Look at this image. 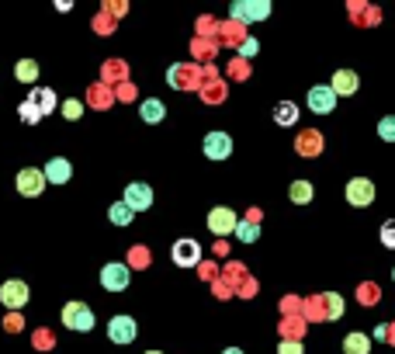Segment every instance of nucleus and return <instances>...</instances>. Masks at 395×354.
Segmentation results:
<instances>
[{
    "label": "nucleus",
    "instance_id": "f8f14e48",
    "mask_svg": "<svg viewBox=\"0 0 395 354\" xmlns=\"http://www.w3.org/2000/svg\"><path fill=\"white\" fill-rule=\"evenodd\" d=\"M347 201L357 205V208L371 205V201H375V184H371L367 177H354V181L347 184Z\"/></svg>",
    "mask_w": 395,
    "mask_h": 354
},
{
    "label": "nucleus",
    "instance_id": "a878e982",
    "mask_svg": "<svg viewBox=\"0 0 395 354\" xmlns=\"http://www.w3.org/2000/svg\"><path fill=\"white\" fill-rule=\"evenodd\" d=\"M277 354H305V348H302V341H281Z\"/></svg>",
    "mask_w": 395,
    "mask_h": 354
},
{
    "label": "nucleus",
    "instance_id": "dca6fc26",
    "mask_svg": "<svg viewBox=\"0 0 395 354\" xmlns=\"http://www.w3.org/2000/svg\"><path fill=\"white\" fill-rule=\"evenodd\" d=\"M367 351H371L367 334L354 330V334H347V337H344V354H367Z\"/></svg>",
    "mask_w": 395,
    "mask_h": 354
},
{
    "label": "nucleus",
    "instance_id": "4be33fe9",
    "mask_svg": "<svg viewBox=\"0 0 395 354\" xmlns=\"http://www.w3.org/2000/svg\"><path fill=\"white\" fill-rule=\"evenodd\" d=\"M18 112H21V118H25L28 125H35V122L42 118V108L32 101V98H28V101H21V108H18Z\"/></svg>",
    "mask_w": 395,
    "mask_h": 354
},
{
    "label": "nucleus",
    "instance_id": "9d476101",
    "mask_svg": "<svg viewBox=\"0 0 395 354\" xmlns=\"http://www.w3.org/2000/svg\"><path fill=\"white\" fill-rule=\"evenodd\" d=\"M201 150H205L208 160H226L233 153V139H229V132H208L205 143H201Z\"/></svg>",
    "mask_w": 395,
    "mask_h": 354
},
{
    "label": "nucleus",
    "instance_id": "4468645a",
    "mask_svg": "<svg viewBox=\"0 0 395 354\" xmlns=\"http://www.w3.org/2000/svg\"><path fill=\"white\" fill-rule=\"evenodd\" d=\"M329 87L336 90V98H347V94H354L357 87H360V80H357L354 70H336L333 80H329Z\"/></svg>",
    "mask_w": 395,
    "mask_h": 354
},
{
    "label": "nucleus",
    "instance_id": "9b49d317",
    "mask_svg": "<svg viewBox=\"0 0 395 354\" xmlns=\"http://www.w3.org/2000/svg\"><path fill=\"white\" fill-rule=\"evenodd\" d=\"M198 261H201L198 240H177V243H174V264H177V268H195Z\"/></svg>",
    "mask_w": 395,
    "mask_h": 354
},
{
    "label": "nucleus",
    "instance_id": "6e6552de",
    "mask_svg": "<svg viewBox=\"0 0 395 354\" xmlns=\"http://www.w3.org/2000/svg\"><path fill=\"white\" fill-rule=\"evenodd\" d=\"M28 285L25 281H18V278H11V281H4L0 285V302L7 306V309H21V306H28Z\"/></svg>",
    "mask_w": 395,
    "mask_h": 354
},
{
    "label": "nucleus",
    "instance_id": "f03ea898",
    "mask_svg": "<svg viewBox=\"0 0 395 354\" xmlns=\"http://www.w3.org/2000/svg\"><path fill=\"white\" fill-rule=\"evenodd\" d=\"M128 281H132L128 264L111 261V264H104V268H101V288H108V292H125V288H128Z\"/></svg>",
    "mask_w": 395,
    "mask_h": 354
},
{
    "label": "nucleus",
    "instance_id": "bb28decb",
    "mask_svg": "<svg viewBox=\"0 0 395 354\" xmlns=\"http://www.w3.org/2000/svg\"><path fill=\"white\" fill-rule=\"evenodd\" d=\"M63 115L70 118V122H77V118L83 115V105H80V101H63Z\"/></svg>",
    "mask_w": 395,
    "mask_h": 354
},
{
    "label": "nucleus",
    "instance_id": "7c9ffc66",
    "mask_svg": "<svg viewBox=\"0 0 395 354\" xmlns=\"http://www.w3.org/2000/svg\"><path fill=\"white\" fill-rule=\"evenodd\" d=\"M222 354H243V348H226Z\"/></svg>",
    "mask_w": 395,
    "mask_h": 354
},
{
    "label": "nucleus",
    "instance_id": "b1692460",
    "mask_svg": "<svg viewBox=\"0 0 395 354\" xmlns=\"http://www.w3.org/2000/svg\"><path fill=\"white\" fill-rule=\"evenodd\" d=\"M326 306H329V309H326L329 319H340V316H344V299H340L336 292H329V295H326Z\"/></svg>",
    "mask_w": 395,
    "mask_h": 354
},
{
    "label": "nucleus",
    "instance_id": "a211bd4d",
    "mask_svg": "<svg viewBox=\"0 0 395 354\" xmlns=\"http://www.w3.org/2000/svg\"><path fill=\"white\" fill-rule=\"evenodd\" d=\"M108 219H111L115 226H128V223L135 219V212H132V208H128L125 201H115V205L108 208Z\"/></svg>",
    "mask_w": 395,
    "mask_h": 354
},
{
    "label": "nucleus",
    "instance_id": "aec40b11",
    "mask_svg": "<svg viewBox=\"0 0 395 354\" xmlns=\"http://www.w3.org/2000/svg\"><path fill=\"white\" fill-rule=\"evenodd\" d=\"M288 195H291L295 205H309V201H312V184H309V181H295V184L288 188Z\"/></svg>",
    "mask_w": 395,
    "mask_h": 354
},
{
    "label": "nucleus",
    "instance_id": "412c9836",
    "mask_svg": "<svg viewBox=\"0 0 395 354\" xmlns=\"http://www.w3.org/2000/svg\"><path fill=\"white\" fill-rule=\"evenodd\" d=\"M32 101L42 108V115H49V112L56 108V94H52V90H35V94H32Z\"/></svg>",
    "mask_w": 395,
    "mask_h": 354
},
{
    "label": "nucleus",
    "instance_id": "c756f323",
    "mask_svg": "<svg viewBox=\"0 0 395 354\" xmlns=\"http://www.w3.org/2000/svg\"><path fill=\"white\" fill-rule=\"evenodd\" d=\"M170 87H184V83H181V66L170 70Z\"/></svg>",
    "mask_w": 395,
    "mask_h": 354
},
{
    "label": "nucleus",
    "instance_id": "5701e85b",
    "mask_svg": "<svg viewBox=\"0 0 395 354\" xmlns=\"http://www.w3.org/2000/svg\"><path fill=\"white\" fill-rule=\"evenodd\" d=\"M236 236L243 240V243H253V240H260V226H257V223H239Z\"/></svg>",
    "mask_w": 395,
    "mask_h": 354
},
{
    "label": "nucleus",
    "instance_id": "0eeeda50",
    "mask_svg": "<svg viewBox=\"0 0 395 354\" xmlns=\"http://www.w3.org/2000/svg\"><path fill=\"white\" fill-rule=\"evenodd\" d=\"M309 108L316 112V115H329V112H336V90L329 87V83H316L312 90H309Z\"/></svg>",
    "mask_w": 395,
    "mask_h": 354
},
{
    "label": "nucleus",
    "instance_id": "393cba45",
    "mask_svg": "<svg viewBox=\"0 0 395 354\" xmlns=\"http://www.w3.org/2000/svg\"><path fill=\"white\" fill-rule=\"evenodd\" d=\"M378 136H382L385 143H395V115H389V118H382V122H378Z\"/></svg>",
    "mask_w": 395,
    "mask_h": 354
},
{
    "label": "nucleus",
    "instance_id": "2f4dec72",
    "mask_svg": "<svg viewBox=\"0 0 395 354\" xmlns=\"http://www.w3.org/2000/svg\"><path fill=\"white\" fill-rule=\"evenodd\" d=\"M146 354H163V351H146Z\"/></svg>",
    "mask_w": 395,
    "mask_h": 354
},
{
    "label": "nucleus",
    "instance_id": "ddd939ff",
    "mask_svg": "<svg viewBox=\"0 0 395 354\" xmlns=\"http://www.w3.org/2000/svg\"><path fill=\"white\" fill-rule=\"evenodd\" d=\"M42 170H45V181H49V184H66V181L73 177V167H70L66 157H52Z\"/></svg>",
    "mask_w": 395,
    "mask_h": 354
},
{
    "label": "nucleus",
    "instance_id": "2eb2a0df",
    "mask_svg": "<svg viewBox=\"0 0 395 354\" xmlns=\"http://www.w3.org/2000/svg\"><path fill=\"white\" fill-rule=\"evenodd\" d=\"M139 115H142V122L157 125V122H163V118H166V105H163V101H157V98H146V101L139 105Z\"/></svg>",
    "mask_w": 395,
    "mask_h": 354
},
{
    "label": "nucleus",
    "instance_id": "7ed1b4c3",
    "mask_svg": "<svg viewBox=\"0 0 395 354\" xmlns=\"http://www.w3.org/2000/svg\"><path fill=\"white\" fill-rule=\"evenodd\" d=\"M229 14L236 18V21H264L267 14H271V0H243V4H233L229 7Z\"/></svg>",
    "mask_w": 395,
    "mask_h": 354
},
{
    "label": "nucleus",
    "instance_id": "423d86ee",
    "mask_svg": "<svg viewBox=\"0 0 395 354\" xmlns=\"http://www.w3.org/2000/svg\"><path fill=\"white\" fill-rule=\"evenodd\" d=\"M108 337H111L115 344H132V341L139 337V323H135L132 316H111V319H108Z\"/></svg>",
    "mask_w": 395,
    "mask_h": 354
},
{
    "label": "nucleus",
    "instance_id": "f3484780",
    "mask_svg": "<svg viewBox=\"0 0 395 354\" xmlns=\"http://www.w3.org/2000/svg\"><path fill=\"white\" fill-rule=\"evenodd\" d=\"M274 122L277 125H295V122H298V105H291V101H277Z\"/></svg>",
    "mask_w": 395,
    "mask_h": 354
},
{
    "label": "nucleus",
    "instance_id": "6ab92c4d",
    "mask_svg": "<svg viewBox=\"0 0 395 354\" xmlns=\"http://www.w3.org/2000/svg\"><path fill=\"white\" fill-rule=\"evenodd\" d=\"M14 77L21 80V83H35V80H39V63H35V59L18 63V66H14Z\"/></svg>",
    "mask_w": 395,
    "mask_h": 354
},
{
    "label": "nucleus",
    "instance_id": "c85d7f7f",
    "mask_svg": "<svg viewBox=\"0 0 395 354\" xmlns=\"http://www.w3.org/2000/svg\"><path fill=\"white\" fill-rule=\"evenodd\" d=\"M239 52H243V56H253V52H257V39H246L239 45Z\"/></svg>",
    "mask_w": 395,
    "mask_h": 354
},
{
    "label": "nucleus",
    "instance_id": "f257e3e1",
    "mask_svg": "<svg viewBox=\"0 0 395 354\" xmlns=\"http://www.w3.org/2000/svg\"><path fill=\"white\" fill-rule=\"evenodd\" d=\"M63 326L66 330H77V334L94 330V309L87 302H66L63 306Z\"/></svg>",
    "mask_w": 395,
    "mask_h": 354
},
{
    "label": "nucleus",
    "instance_id": "39448f33",
    "mask_svg": "<svg viewBox=\"0 0 395 354\" xmlns=\"http://www.w3.org/2000/svg\"><path fill=\"white\" fill-rule=\"evenodd\" d=\"M132 212H146V208H153V188L146 184V181H132L128 188H125V198H121Z\"/></svg>",
    "mask_w": 395,
    "mask_h": 354
},
{
    "label": "nucleus",
    "instance_id": "cd10ccee",
    "mask_svg": "<svg viewBox=\"0 0 395 354\" xmlns=\"http://www.w3.org/2000/svg\"><path fill=\"white\" fill-rule=\"evenodd\" d=\"M382 243H385V247H395V219H389V223L382 226Z\"/></svg>",
    "mask_w": 395,
    "mask_h": 354
},
{
    "label": "nucleus",
    "instance_id": "1a4fd4ad",
    "mask_svg": "<svg viewBox=\"0 0 395 354\" xmlns=\"http://www.w3.org/2000/svg\"><path fill=\"white\" fill-rule=\"evenodd\" d=\"M236 226H239V216L233 212V208H212L208 212V230L215 236H226V233H236Z\"/></svg>",
    "mask_w": 395,
    "mask_h": 354
},
{
    "label": "nucleus",
    "instance_id": "20e7f679",
    "mask_svg": "<svg viewBox=\"0 0 395 354\" xmlns=\"http://www.w3.org/2000/svg\"><path fill=\"white\" fill-rule=\"evenodd\" d=\"M14 184H18V191H21L25 198H39L49 181H45V170H39V167H25V170L18 174Z\"/></svg>",
    "mask_w": 395,
    "mask_h": 354
},
{
    "label": "nucleus",
    "instance_id": "473e14b6",
    "mask_svg": "<svg viewBox=\"0 0 395 354\" xmlns=\"http://www.w3.org/2000/svg\"><path fill=\"white\" fill-rule=\"evenodd\" d=\"M392 278H395V271H392Z\"/></svg>",
    "mask_w": 395,
    "mask_h": 354
}]
</instances>
